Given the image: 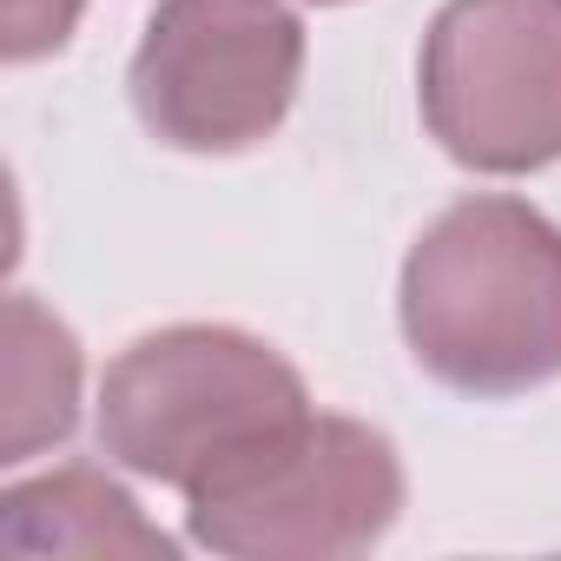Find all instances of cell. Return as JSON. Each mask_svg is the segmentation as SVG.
I'll list each match as a JSON object with an SVG mask.
<instances>
[{"instance_id": "cell-1", "label": "cell", "mask_w": 561, "mask_h": 561, "mask_svg": "<svg viewBox=\"0 0 561 561\" xmlns=\"http://www.w3.org/2000/svg\"><path fill=\"white\" fill-rule=\"evenodd\" d=\"M410 357L462 397H522L561 377V225L508 192L456 198L403 257Z\"/></svg>"}, {"instance_id": "cell-2", "label": "cell", "mask_w": 561, "mask_h": 561, "mask_svg": "<svg viewBox=\"0 0 561 561\" xmlns=\"http://www.w3.org/2000/svg\"><path fill=\"white\" fill-rule=\"evenodd\" d=\"M311 416L305 377L231 324H172L133 337L100 383V449L179 495L231 476Z\"/></svg>"}, {"instance_id": "cell-3", "label": "cell", "mask_w": 561, "mask_h": 561, "mask_svg": "<svg viewBox=\"0 0 561 561\" xmlns=\"http://www.w3.org/2000/svg\"><path fill=\"white\" fill-rule=\"evenodd\" d=\"M403 515L397 443L357 416H305L264 456L185 495L198 548L231 561H337L377 548Z\"/></svg>"}, {"instance_id": "cell-4", "label": "cell", "mask_w": 561, "mask_h": 561, "mask_svg": "<svg viewBox=\"0 0 561 561\" xmlns=\"http://www.w3.org/2000/svg\"><path fill=\"white\" fill-rule=\"evenodd\" d=\"M305 21L285 0H159L133 54V113L172 152H244L285 126Z\"/></svg>"}, {"instance_id": "cell-5", "label": "cell", "mask_w": 561, "mask_h": 561, "mask_svg": "<svg viewBox=\"0 0 561 561\" xmlns=\"http://www.w3.org/2000/svg\"><path fill=\"white\" fill-rule=\"evenodd\" d=\"M416 106L469 172H541L561 159V0H449L423 34Z\"/></svg>"}, {"instance_id": "cell-6", "label": "cell", "mask_w": 561, "mask_h": 561, "mask_svg": "<svg viewBox=\"0 0 561 561\" xmlns=\"http://www.w3.org/2000/svg\"><path fill=\"white\" fill-rule=\"evenodd\" d=\"M0 548L8 554H159L172 561V535L152 528L126 482L106 469H54L0 495Z\"/></svg>"}, {"instance_id": "cell-7", "label": "cell", "mask_w": 561, "mask_h": 561, "mask_svg": "<svg viewBox=\"0 0 561 561\" xmlns=\"http://www.w3.org/2000/svg\"><path fill=\"white\" fill-rule=\"evenodd\" d=\"M80 423V344L27 291L8 298V436L0 462H27L47 443H67Z\"/></svg>"}, {"instance_id": "cell-8", "label": "cell", "mask_w": 561, "mask_h": 561, "mask_svg": "<svg viewBox=\"0 0 561 561\" xmlns=\"http://www.w3.org/2000/svg\"><path fill=\"white\" fill-rule=\"evenodd\" d=\"M80 0H8V60H41L73 41Z\"/></svg>"}, {"instance_id": "cell-9", "label": "cell", "mask_w": 561, "mask_h": 561, "mask_svg": "<svg viewBox=\"0 0 561 561\" xmlns=\"http://www.w3.org/2000/svg\"><path fill=\"white\" fill-rule=\"evenodd\" d=\"M318 8H337V0H318Z\"/></svg>"}]
</instances>
